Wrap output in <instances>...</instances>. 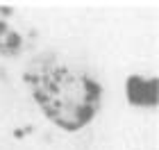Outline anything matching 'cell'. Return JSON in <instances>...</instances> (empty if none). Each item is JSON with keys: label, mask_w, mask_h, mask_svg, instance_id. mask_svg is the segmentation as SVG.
<instances>
[{"label": "cell", "mask_w": 159, "mask_h": 150, "mask_svg": "<svg viewBox=\"0 0 159 150\" xmlns=\"http://www.w3.org/2000/svg\"><path fill=\"white\" fill-rule=\"evenodd\" d=\"M34 100L41 111L61 130H82L100 107V84L73 68H50L34 82Z\"/></svg>", "instance_id": "1"}, {"label": "cell", "mask_w": 159, "mask_h": 150, "mask_svg": "<svg viewBox=\"0 0 159 150\" xmlns=\"http://www.w3.org/2000/svg\"><path fill=\"white\" fill-rule=\"evenodd\" d=\"M125 100L139 109H155L159 102V80L155 75H127Z\"/></svg>", "instance_id": "2"}, {"label": "cell", "mask_w": 159, "mask_h": 150, "mask_svg": "<svg viewBox=\"0 0 159 150\" xmlns=\"http://www.w3.org/2000/svg\"><path fill=\"white\" fill-rule=\"evenodd\" d=\"M18 43L20 41L16 37V32H11L5 23H0V52L9 55V52H14V50L18 48Z\"/></svg>", "instance_id": "3"}]
</instances>
